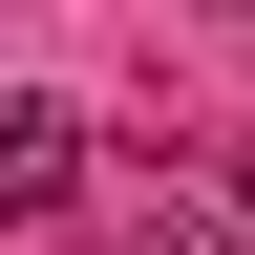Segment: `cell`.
Here are the masks:
<instances>
[{
    "label": "cell",
    "instance_id": "cell-3",
    "mask_svg": "<svg viewBox=\"0 0 255 255\" xmlns=\"http://www.w3.org/2000/svg\"><path fill=\"white\" fill-rule=\"evenodd\" d=\"M213 234H255V128H234V149H213Z\"/></svg>",
    "mask_w": 255,
    "mask_h": 255
},
{
    "label": "cell",
    "instance_id": "cell-1",
    "mask_svg": "<svg viewBox=\"0 0 255 255\" xmlns=\"http://www.w3.org/2000/svg\"><path fill=\"white\" fill-rule=\"evenodd\" d=\"M64 191H85V107L21 85V107H0V213H64Z\"/></svg>",
    "mask_w": 255,
    "mask_h": 255
},
{
    "label": "cell",
    "instance_id": "cell-2",
    "mask_svg": "<svg viewBox=\"0 0 255 255\" xmlns=\"http://www.w3.org/2000/svg\"><path fill=\"white\" fill-rule=\"evenodd\" d=\"M107 255H234V234H213V213H128Z\"/></svg>",
    "mask_w": 255,
    "mask_h": 255
}]
</instances>
